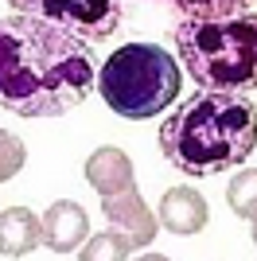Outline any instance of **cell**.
<instances>
[{"mask_svg":"<svg viewBox=\"0 0 257 261\" xmlns=\"http://www.w3.org/2000/svg\"><path fill=\"white\" fill-rule=\"evenodd\" d=\"M257 148V106L249 94L203 90L175 106L160 125V152L183 175H218L246 164Z\"/></svg>","mask_w":257,"mask_h":261,"instance_id":"7a4b0ae2","label":"cell"},{"mask_svg":"<svg viewBox=\"0 0 257 261\" xmlns=\"http://www.w3.org/2000/svg\"><path fill=\"white\" fill-rule=\"evenodd\" d=\"M257 0H168V8L175 20H191V23H222L238 20L253 12Z\"/></svg>","mask_w":257,"mask_h":261,"instance_id":"8fae6325","label":"cell"},{"mask_svg":"<svg viewBox=\"0 0 257 261\" xmlns=\"http://www.w3.org/2000/svg\"><path fill=\"white\" fill-rule=\"evenodd\" d=\"M183 90L179 63L160 43L133 39L97 66V94L125 121H148L168 109Z\"/></svg>","mask_w":257,"mask_h":261,"instance_id":"277c9868","label":"cell"},{"mask_svg":"<svg viewBox=\"0 0 257 261\" xmlns=\"http://www.w3.org/2000/svg\"><path fill=\"white\" fill-rule=\"evenodd\" d=\"M8 4L16 12L63 23L74 35H82L86 43L109 39L121 23V0H8Z\"/></svg>","mask_w":257,"mask_h":261,"instance_id":"5b68a950","label":"cell"},{"mask_svg":"<svg viewBox=\"0 0 257 261\" xmlns=\"http://www.w3.org/2000/svg\"><path fill=\"white\" fill-rule=\"evenodd\" d=\"M249 230H253V242H257V222H249Z\"/></svg>","mask_w":257,"mask_h":261,"instance_id":"9a60e30c","label":"cell"},{"mask_svg":"<svg viewBox=\"0 0 257 261\" xmlns=\"http://www.w3.org/2000/svg\"><path fill=\"white\" fill-rule=\"evenodd\" d=\"M86 234H90V218H86V211L74 199H59V203L47 207V215H43V242L55 253H74Z\"/></svg>","mask_w":257,"mask_h":261,"instance_id":"52a82bcc","label":"cell"},{"mask_svg":"<svg viewBox=\"0 0 257 261\" xmlns=\"http://www.w3.org/2000/svg\"><path fill=\"white\" fill-rule=\"evenodd\" d=\"M86 179H90V187L101 191V195L137 187L133 184V160H128L121 148H97V152L86 160Z\"/></svg>","mask_w":257,"mask_h":261,"instance_id":"30bf717a","label":"cell"},{"mask_svg":"<svg viewBox=\"0 0 257 261\" xmlns=\"http://www.w3.org/2000/svg\"><path fill=\"white\" fill-rule=\"evenodd\" d=\"M97 86L94 47L43 16L0 20V106L16 117H63Z\"/></svg>","mask_w":257,"mask_h":261,"instance_id":"6da1fadb","label":"cell"},{"mask_svg":"<svg viewBox=\"0 0 257 261\" xmlns=\"http://www.w3.org/2000/svg\"><path fill=\"white\" fill-rule=\"evenodd\" d=\"M43 242V218H35L28 207H12L0 215V253L23 257Z\"/></svg>","mask_w":257,"mask_h":261,"instance_id":"9c48e42d","label":"cell"},{"mask_svg":"<svg viewBox=\"0 0 257 261\" xmlns=\"http://www.w3.org/2000/svg\"><path fill=\"white\" fill-rule=\"evenodd\" d=\"M128 253H133V246L121 238L117 230H106V234H97L78 257H82V261H106V257H128Z\"/></svg>","mask_w":257,"mask_h":261,"instance_id":"4fadbf2b","label":"cell"},{"mask_svg":"<svg viewBox=\"0 0 257 261\" xmlns=\"http://www.w3.org/2000/svg\"><path fill=\"white\" fill-rule=\"evenodd\" d=\"M23 160H28V148H23V141L16 137V133L0 129V184H4V179H12V175L20 172Z\"/></svg>","mask_w":257,"mask_h":261,"instance_id":"5bb4252c","label":"cell"},{"mask_svg":"<svg viewBox=\"0 0 257 261\" xmlns=\"http://www.w3.org/2000/svg\"><path fill=\"white\" fill-rule=\"evenodd\" d=\"M207 199L199 195V191H191V187H171V191H164L160 199V226L171 230V234H199V230L207 226Z\"/></svg>","mask_w":257,"mask_h":261,"instance_id":"ba28073f","label":"cell"},{"mask_svg":"<svg viewBox=\"0 0 257 261\" xmlns=\"http://www.w3.org/2000/svg\"><path fill=\"white\" fill-rule=\"evenodd\" d=\"M101 199H106L101 211H106L109 230H117L133 250H140V246H148V242L156 238L160 218L144 207V199H140L137 187H125V191H113V195H101Z\"/></svg>","mask_w":257,"mask_h":261,"instance_id":"8992f818","label":"cell"},{"mask_svg":"<svg viewBox=\"0 0 257 261\" xmlns=\"http://www.w3.org/2000/svg\"><path fill=\"white\" fill-rule=\"evenodd\" d=\"M175 51L195 86L218 94L257 90V12L222 23L175 20Z\"/></svg>","mask_w":257,"mask_h":261,"instance_id":"3957f363","label":"cell"},{"mask_svg":"<svg viewBox=\"0 0 257 261\" xmlns=\"http://www.w3.org/2000/svg\"><path fill=\"white\" fill-rule=\"evenodd\" d=\"M230 211L238 218H246V222H257V168H242V172L230 179Z\"/></svg>","mask_w":257,"mask_h":261,"instance_id":"7c38bea8","label":"cell"}]
</instances>
